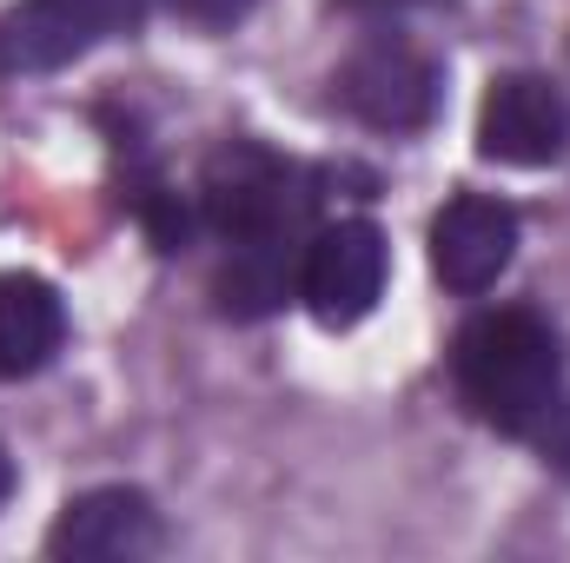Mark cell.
Instances as JSON below:
<instances>
[{
  "instance_id": "obj_5",
  "label": "cell",
  "mask_w": 570,
  "mask_h": 563,
  "mask_svg": "<svg viewBox=\"0 0 570 563\" xmlns=\"http://www.w3.org/2000/svg\"><path fill=\"white\" fill-rule=\"evenodd\" d=\"M338 100L352 120L379 127V134H412L438 113V67L412 40H365L345 67H338Z\"/></svg>"
},
{
  "instance_id": "obj_12",
  "label": "cell",
  "mask_w": 570,
  "mask_h": 563,
  "mask_svg": "<svg viewBox=\"0 0 570 563\" xmlns=\"http://www.w3.org/2000/svg\"><path fill=\"white\" fill-rule=\"evenodd\" d=\"M7 491H13V464H7V451H0V504H7Z\"/></svg>"
},
{
  "instance_id": "obj_13",
  "label": "cell",
  "mask_w": 570,
  "mask_h": 563,
  "mask_svg": "<svg viewBox=\"0 0 570 563\" xmlns=\"http://www.w3.org/2000/svg\"><path fill=\"white\" fill-rule=\"evenodd\" d=\"M345 7H372L379 13V7H412V0H345Z\"/></svg>"
},
{
  "instance_id": "obj_3",
  "label": "cell",
  "mask_w": 570,
  "mask_h": 563,
  "mask_svg": "<svg viewBox=\"0 0 570 563\" xmlns=\"http://www.w3.org/2000/svg\"><path fill=\"white\" fill-rule=\"evenodd\" d=\"M146 20V0H27L0 13V80L7 73H53L80 60L87 47L134 33Z\"/></svg>"
},
{
  "instance_id": "obj_9",
  "label": "cell",
  "mask_w": 570,
  "mask_h": 563,
  "mask_svg": "<svg viewBox=\"0 0 570 563\" xmlns=\"http://www.w3.org/2000/svg\"><path fill=\"white\" fill-rule=\"evenodd\" d=\"M67 345V305L33 273H0V378H33Z\"/></svg>"
},
{
  "instance_id": "obj_1",
  "label": "cell",
  "mask_w": 570,
  "mask_h": 563,
  "mask_svg": "<svg viewBox=\"0 0 570 563\" xmlns=\"http://www.w3.org/2000/svg\"><path fill=\"white\" fill-rule=\"evenodd\" d=\"M451 378L471 418H484L498 437L531 444L538 457L570 464V378L551 325L524 305L478 312L451 345Z\"/></svg>"
},
{
  "instance_id": "obj_6",
  "label": "cell",
  "mask_w": 570,
  "mask_h": 563,
  "mask_svg": "<svg viewBox=\"0 0 570 563\" xmlns=\"http://www.w3.org/2000/svg\"><path fill=\"white\" fill-rule=\"evenodd\" d=\"M478 152L498 166H558L570 152V100L538 73L491 80L478 107Z\"/></svg>"
},
{
  "instance_id": "obj_8",
  "label": "cell",
  "mask_w": 570,
  "mask_h": 563,
  "mask_svg": "<svg viewBox=\"0 0 570 563\" xmlns=\"http://www.w3.org/2000/svg\"><path fill=\"white\" fill-rule=\"evenodd\" d=\"M518 259V213L484 192H458L431 219V273L451 292H484Z\"/></svg>"
},
{
  "instance_id": "obj_11",
  "label": "cell",
  "mask_w": 570,
  "mask_h": 563,
  "mask_svg": "<svg viewBox=\"0 0 570 563\" xmlns=\"http://www.w3.org/2000/svg\"><path fill=\"white\" fill-rule=\"evenodd\" d=\"M179 20H193V27H233V20H246V7L253 0H166Z\"/></svg>"
},
{
  "instance_id": "obj_2",
  "label": "cell",
  "mask_w": 570,
  "mask_h": 563,
  "mask_svg": "<svg viewBox=\"0 0 570 563\" xmlns=\"http://www.w3.org/2000/svg\"><path fill=\"white\" fill-rule=\"evenodd\" d=\"M199 206H206L213 233H226L239 246V239L292 233L305 192H298V172L285 166L279 152H266L253 140H226L206 159V172H199Z\"/></svg>"
},
{
  "instance_id": "obj_10",
  "label": "cell",
  "mask_w": 570,
  "mask_h": 563,
  "mask_svg": "<svg viewBox=\"0 0 570 563\" xmlns=\"http://www.w3.org/2000/svg\"><path fill=\"white\" fill-rule=\"evenodd\" d=\"M285 285H292L285 233H273V239H239L233 246V266L219 273V312L226 318H266V312L285 305Z\"/></svg>"
},
{
  "instance_id": "obj_7",
  "label": "cell",
  "mask_w": 570,
  "mask_h": 563,
  "mask_svg": "<svg viewBox=\"0 0 570 563\" xmlns=\"http://www.w3.org/2000/svg\"><path fill=\"white\" fill-rule=\"evenodd\" d=\"M159 551V511L134 484H100L67 497V511L47 531V557L73 563H134Z\"/></svg>"
},
{
  "instance_id": "obj_4",
  "label": "cell",
  "mask_w": 570,
  "mask_h": 563,
  "mask_svg": "<svg viewBox=\"0 0 570 563\" xmlns=\"http://www.w3.org/2000/svg\"><path fill=\"white\" fill-rule=\"evenodd\" d=\"M379 292H385V233L372 219H338L305 246L298 298L312 305L318 325H332V332L358 325L379 305Z\"/></svg>"
}]
</instances>
